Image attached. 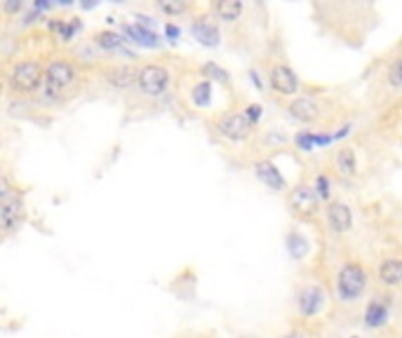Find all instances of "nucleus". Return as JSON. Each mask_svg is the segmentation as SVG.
<instances>
[{
    "instance_id": "10",
    "label": "nucleus",
    "mask_w": 402,
    "mask_h": 338,
    "mask_svg": "<svg viewBox=\"0 0 402 338\" xmlns=\"http://www.w3.org/2000/svg\"><path fill=\"white\" fill-rule=\"evenodd\" d=\"M137 76H139V66L123 62V64H109L99 71V78L106 83V87L113 92H130L137 87Z\"/></svg>"
},
{
    "instance_id": "36",
    "label": "nucleus",
    "mask_w": 402,
    "mask_h": 338,
    "mask_svg": "<svg viewBox=\"0 0 402 338\" xmlns=\"http://www.w3.org/2000/svg\"><path fill=\"white\" fill-rule=\"evenodd\" d=\"M5 92H8V87H5V80H3V78H0V101H3Z\"/></svg>"
},
{
    "instance_id": "15",
    "label": "nucleus",
    "mask_w": 402,
    "mask_h": 338,
    "mask_svg": "<svg viewBox=\"0 0 402 338\" xmlns=\"http://www.w3.org/2000/svg\"><path fill=\"white\" fill-rule=\"evenodd\" d=\"M48 29L59 43L69 45L78 38V33L83 31V19L81 17H55L48 19Z\"/></svg>"
},
{
    "instance_id": "5",
    "label": "nucleus",
    "mask_w": 402,
    "mask_h": 338,
    "mask_svg": "<svg viewBox=\"0 0 402 338\" xmlns=\"http://www.w3.org/2000/svg\"><path fill=\"white\" fill-rule=\"evenodd\" d=\"M172 69L162 62H146L139 66V76H137V92L141 99L158 101L172 87Z\"/></svg>"
},
{
    "instance_id": "19",
    "label": "nucleus",
    "mask_w": 402,
    "mask_h": 338,
    "mask_svg": "<svg viewBox=\"0 0 402 338\" xmlns=\"http://www.w3.org/2000/svg\"><path fill=\"white\" fill-rule=\"evenodd\" d=\"M120 33L125 36V41L130 43H137V45H144V48H160V38L153 29H146L141 24H123L120 26Z\"/></svg>"
},
{
    "instance_id": "17",
    "label": "nucleus",
    "mask_w": 402,
    "mask_h": 338,
    "mask_svg": "<svg viewBox=\"0 0 402 338\" xmlns=\"http://www.w3.org/2000/svg\"><path fill=\"white\" fill-rule=\"evenodd\" d=\"M190 33H193L195 41L200 45H205V48L219 45V26H216L214 19L207 15L193 17V22H190Z\"/></svg>"
},
{
    "instance_id": "33",
    "label": "nucleus",
    "mask_w": 402,
    "mask_h": 338,
    "mask_svg": "<svg viewBox=\"0 0 402 338\" xmlns=\"http://www.w3.org/2000/svg\"><path fill=\"white\" fill-rule=\"evenodd\" d=\"M165 36L169 38V41H179V36H181V29L176 24H172V22H167L165 24Z\"/></svg>"
},
{
    "instance_id": "18",
    "label": "nucleus",
    "mask_w": 402,
    "mask_h": 338,
    "mask_svg": "<svg viewBox=\"0 0 402 338\" xmlns=\"http://www.w3.org/2000/svg\"><path fill=\"white\" fill-rule=\"evenodd\" d=\"M377 280L381 287H400L402 284V258L400 256H388L381 258L377 266Z\"/></svg>"
},
{
    "instance_id": "24",
    "label": "nucleus",
    "mask_w": 402,
    "mask_h": 338,
    "mask_svg": "<svg viewBox=\"0 0 402 338\" xmlns=\"http://www.w3.org/2000/svg\"><path fill=\"white\" fill-rule=\"evenodd\" d=\"M153 8L160 12V15L174 19V17H183L188 15L190 10H193V5L190 3H183V0H155Z\"/></svg>"
},
{
    "instance_id": "11",
    "label": "nucleus",
    "mask_w": 402,
    "mask_h": 338,
    "mask_svg": "<svg viewBox=\"0 0 402 338\" xmlns=\"http://www.w3.org/2000/svg\"><path fill=\"white\" fill-rule=\"evenodd\" d=\"M327 306V294L318 284H301L296 291V310L304 320H313L318 317Z\"/></svg>"
},
{
    "instance_id": "14",
    "label": "nucleus",
    "mask_w": 402,
    "mask_h": 338,
    "mask_svg": "<svg viewBox=\"0 0 402 338\" xmlns=\"http://www.w3.org/2000/svg\"><path fill=\"white\" fill-rule=\"evenodd\" d=\"M125 36L120 31H113V29H102V31H95L92 33V45L99 48L102 52H109V55H116V52H123L125 57L132 59L134 52L125 50Z\"/></svg>"
},
{
    "instance_id": "21",
    "label": "nucleus",
    "mask_w": 402,
    "mask_h": 338,
    "mask_svg": "<svg viewBox=\"0 0 402 338\" xmlns=\"http://www.w3.org/2000/svg\"><path fill=\"white\" fill-rule=\"evenodd\" d=\"M388 322V303L381 298H372L365 308V327L370 329H381Z\"/></svg>"
},
{
    "instance_id": "30",
    "label": "nucleus",
    "mask_w": 402,
    "mask_h": 338,
    "mask_svg": "<svg viewBox=\"0 0 402 338\" xmlns=\"http://www.w3.org/2000/svg\"><path fill=\"white\" fill-rule=\"evenodd\" d=\"M242 113H245L247 120L256 127V122L261 120V113H263V111H261V106H259V104H247V106H245V111H242Z\"/></svg>"
},
{
    "instance_id": "13",
    "label": "nucleus",
    "mask_w": 402,
    "mask_h": 338,
    "mask_svg": "<svg viewBox=\"0 0 402 338\" xmlns=\"http://www.w3.org/2000/svg\"><path fill=\"white\" fill-rule=\"evenodd\" d=\"M254 174L263 185H266V188H271L273 193H285L287 190V178L282 176V171L278 169V164H275L271 157H261V160H256Z\"/></svg>"
},
{
    "instance_id": "20",
    "label": "nucleus",
    "mask_w": 402,
    "mask_h": 338,
    "mask_svg": "<svg viewBox=\"0 0 402 338\" xmlns=\"http://www.w3.org/2000/svg\"><path fill=\"white\" fill-rule=\"evenodd\" d=\"M334 167L341 176L346 178H353L358 176V153L351 146H341V148L334 153Z\"/></svg>"
},
{
    "instance_id": "3",
    "label": "nucleus",
    "mask_w": 402,
    "mask_h": 338,
    "mask_svg": "<svg viewBox=\"0 0 402 338\" xmlns=\"http://www.w3.org/2000/svg\"><path fill=\"white\" fill-rule=\"evenodd\" d=\"M367 287H370V273L362 266V261L358 258H348V261L341 263L339 273H337V282H334V289H337V298L341 303H355L365 296Z\"/></svg>"
},
{
    "instance_id": "1",
    "label": "nucleus",
    "mask_w": 402,
    "mask_h": 338,
    "mask_svg": "<svg viewBox=\"0 0 402 338\" xmlns=\"http://www.w3.org/2000/svg\"><path fill=\"white\" fill-rule=\"evenodd\" d=\"M3 80L12 97H38L45 83V62H41V59H19V62L10 64Z\"/></svg>"
},
{
    "instance_id": "35",
    "label": "nucleus",
    "mask_w": 402,
    "mask_h": 338,
    "mask_svg": "<svg viewBox=\"0 0 402 338\" xmlns=\"http://www.w3.org/2000/svg\"><path fill=\"white\" fill-rule=\"evenodd\" d=\"M285 338H311V336H308L306 331H301V329H294L292 334H287Z\"/></svg>"
},
{
    "instance_id": "2",
    "label": "nucleus",
    "mask_w": 402,
    "mask_h": 338,
    "mask_svg": "<svg viewBox=\"0 0 402 338\" xmlns=\"http://www.w3.org/2000/svg\"><path fill=\"white\" fill-rule=\"evenodd\" d=\"M85 73L78 59L69 57H52L45 62V85L57 92H62L66 99L74 97V92L81 87Z\"/></svg>"
},
{
    "instance_id": "8",
    "label": "nucleus",
    "mask_w": 402,
    "mask_h": 338,
    "mask_svg": "<svg viewBox=\"0 0 402 338\" xmlns=\"http://www.w3.org/2000/svg\"><path fill=\"white\" fill-rule=\"evenodd\" d=\"M289 211L299 221H315L320 211V197L311 183H296L287 195Z\"/></svg>"
},
{
    "instance_id": "26",
    "label": "nucleus",
    "mask_w": 402,
    "mask_h": 338,
    "mask_svg": "<svg viewBox=\"0 0 402 338\" xmlns=\"http://www.w3.org/2000/svg\"><path fill=\"white\" fill-rule=\"evenodd\" d=\"M386 85L391 90H400L402 87V55H398L391 62L386 71Z\"/></svg>"
},
{
    "instance_id": "38",
    "label": "nucleus",
    "mask_w": 402,
    "mask_h": 338,
    "mask_svg": "<svg viewBox=\"0 0 402 338\" xmlns=\"http://www.w3.org/2000/svg\"><path fill=\"white\" fill-rule=\"evenodd\" d=\"M3 41H5V38H3V31H0V48H3Z\"/></svg>"
},
{
    "instance_id": "28",
    "label": "nucleus",
    "mask_w": 402,
    "mask_h": 338,
    "mask_svg": "<svg viewBox=\"0 0 402 338\" xmlns=\"http://www.w3.org/2000/svg\"><path fill=\"white\" fill-rule=\"evenodd\" d=\"M313 188H315V193H318L320 200H329V195H332V181H329L327 174H318Z\"/></svg>"
},
{
    "instance_id": "23",
    "label": "nucleus",
    "mask_w": 402,
    "mask_h": 338,
    "mask_svg": "<svg viewBox=\"0 0 402 338\" xmlns=\"http://www.w3.org/2000/svg\"><path fill=\"white\" fill-rule=\"evenodd\" d=\"M188 99L195 108H205V106H209V101H212V83L205 80V78H197L195 85L188 92Z\"/></svg>"
},
{
    "instance_id": "12",
    "label": "nucleus",
    "mask_w": 402,
    "mask_h": 338,
    "mask_svg": "<svg viewBox=\"0 0 402 338\" xmlns=\"http://www.w3.org/2000/svg\"><path fill=\"white\" fill-rule=\"evenodd\" d=\"M325 216H327V228L332 230V233L346 235L353 230V211L344 200H329Z\"/></svg>"
},
{
    "instance_id": "6",
    "label": "nucleus",
    "mask_w": 402,
    "mask_h": 338,
    "mask_svg": "<svg viewBox=\"0 0 402 338\" xmlns=\"http://www.w3.org/2000/svg\"><path fill=\"white\" fill-rule=\"evenodd\" d=\"M209 129L214 136L223 139L228 143H245L254 139V125L247 120L242 111H221L214 118H209Z\"/></svg>"
},
{
    "instance_id": "7",
    "label": "nucleus",
    "mask_w": 402,
    "mask_h": 338,
    "mask_svg": "<svg viewBox=\"0 0 402 338\" xmlns=\"http://www.w3.org/2000/svg\"><path fill=\"white\" fill-rule=\"evenodd\" d=\"M266 83L273 94L287 99V101L294 97H299V90H301L299 76H296V71L287 62H282V59L271 62L266 66Z\"/></svg>"
},
{
    "instance_id": "32",
    "label": "nucleus",
    "mask_w": 402,
    "mask_h": 338,
    "mask_svg": "<svg viewBox=\"0 0 402 338\" xmlns=\"http://www.w3.org/2000/svg\"><path fill=\"white\" fill-rule=\"evenodd\" d=\"M52 8H57V3H50V0H33V3H31V10L41 12V15L50 12Z\"/></svg>"
},
{
    "instance_id": "39",
    "label": "nucleus",
    "mask_w": 402,
    "mask_h": 338,
    "mask_svg": "<svg viewBox=\"0 0 402 338\" xmlns=\"http://www.w3.org/2000/svg\"><path fill=\"white\" fill-rule=\"evenodd\" d=\"M351 338H360V336H351Z\"/></svg>"
},
{
    "instance_id": "4",
    "label": "nucleus",
    "mask_w": 402,
    "mask_h": 338,
    "mask_svg": "<svg viewBox=\"0 0 402 338\" xmlns=\"http://www.w3.org/2000/svg\"><path fill=\"white\" fill-rule=\"evenodd\" d=\"M285 111L289 118H294L296 122H304L308 127H318V125H332V106L325 99L313 97V94H299L289 99L285 104Z\"/></svg>"
},
{
    "instance_id": "22",
    "label": "nucleus",
    "mask_w": 402,
    "mask_h": 338,
    "mask_svg": "<svg viewBox=\"0 0 402 338\" xmlns=\"http://www.w3.org/2000/svg\"><path fill=\"white\" fill-rule=\"evenodd\" d=\"M287 143H289V136L280 127H268L259 132V146L263 150H278V148H285Z\"/></svg>"
},
{
    "instance_id": "16",
    "label": "nucleus",
    "mask_w": 402,
    "mask_h": 338,
    "mask_svg": "<svg viewBox=\"0 0 402 338\" xmlns=\"http://www.w3.org/2000/svg\"><path fill=\"white\" fill-rule=\"evenodd\" d=\"M209 10H212V15H216L221 24L235 26L245 19L247 5L240 3V0H216V3L209 5Z\"/></svg>"
},
{
    "instance_id": "27",
    "label": "nucleus",
    "mask_w": 402,
    "mask_h": 338,
    "mask_svg": "<svg viewBox=\"0 0 402 338\" xmlns=\"http://www.w3.org/2000/svg\"><path fill=\"white\" fill-rule=\"evenodd\" d=\"M24 0H5V3H0V15L3 17H17V15H22L24 12Z\"/></svg>"
},
{
    "instance_id": "25",
    "label": "nucleus",
    "mask_w": 402,
    "mask_h": 338,
    "mask_svg": "<svg viewBox=\"0 0 402 338\" xmlns=\"http://www.w3.org/2000/svg\"><path fill=\"white\" fill-rule=\"evenodd\" d=\"M200 76L209 83H219L223 87H230V73L226 69H221L219 64L214 62H205L200 66Z\"/></svg>"
},
{
    "instance_id": "31",
    "label": "nucleus",
    "mask_w": 402,
    "mask_h": 338,
    "mask_svg": "<svg viewBox=\"0 0 402 338\" xmlns=\"http://www.w3.org/2000/svg\"><path fill=\"white\" fill-rule=\"evenodd\" d=\"M294 141L299 143L304 150H313V146H315V134H308V132H301V134H296Z\"/></svg>"
},
{
    "instance_id": "29",
    "label": "nucleus",
    "mask_w": 402,
    "mask_h": 338,
    "mask_svg": "<svg viewBox=\"0 0 402 338\" xmlns=\"http://www.w3.org/2000/svg\"><path fill=\"white\" fill-rule=\"evenodd\" d=\"M17 190H15V183H12V178L5 174V171H0V202L5 200V197H10V195H15Z\"/></svg>"
},
{
    "instance_id": "34",
    "label": "nucleus",
    "mask_w": 402,
    "mask_h": 338,
    "mask_svg": "<svg viewBox=\"0 0 402 338\" xmlns=\"http://www.w3.org/2000/svg\"><path fill=\"white\" fill-rule=\"evenodd\" d=\"M43 17H45V15H41V12L31 10L29 15H26V17H22V26H33V24H38V22H41Z\"/></svg>"
},
{
    "instance_id": "9",
    "label": "nucleus",
    "mask_w": 402,
    "mask_h": 338,
    "mask_svg": "<svg viewBox=\"0 0 402 338\" xmlns=\"http://www.w3.org/2000/svg\"><path fill=\"white\" fill-rule=\"evenodd\" d=\"M26 216H29V209H26V200L22 193L5 197L0 202V237L17 235L26 223Z\"/></svg>"
},
{
    "instance_id": "37",
    "label": "nucleus",
    "mask_w": 402,
    "mask_h": 338,
    "mask_svg": "<svg viewBox=\"0 0 402 338\" xmlns=\"http://www.w3.org/2000/svg\"><path fill=\"white\" fill-rule=\"evenodd\" d=\"M97 5H99V3H81V8H83V10H95Z\"/></svg>"
}]
</instances>
